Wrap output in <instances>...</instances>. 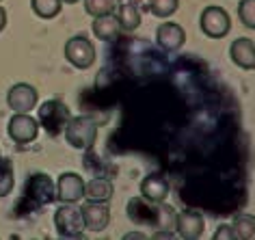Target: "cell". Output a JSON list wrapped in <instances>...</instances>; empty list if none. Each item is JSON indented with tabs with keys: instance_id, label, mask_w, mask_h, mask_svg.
Instances as JSON below:
<instances>
[{
	"instance_id": "obj_1",
	"label": "cell",
	"mask_w": 255,
	"mask_h": 240,
	"mask_svg": "<svg viewBox=\"0 0 255 240\" xmlns=\"http://www.w3.org/2000/svg\"><path fill=\"white\" fill-rule=\"evenodd\" d=\"M128 219L136 225H149L154 230H173L177 212L164 201H151L141 197H132L128 201Z\"/></svg>"
},
{
	"instance_id": "obj_2",
	"label": "cell",
	"mask_w": 255,
	"mask_h": 240,
	"mask_svg": "<svg viewBox=\"0 0 255 240\" xmlns=\"http://www.w3.org/2000/svg\"><path fill=\"white\" fill-rule=\"evenodd\" d=\"M65 141L74 149H91L98 138V121L89 115L72 117L65 125Z\"/></svg>"
},
{
	"instance_id": "obj_3",
	"label": "cell",
	"mask_w": 255,
	"mask_h": 240,
	"mask_svg": "<svg viewBox=\"0 0 255 240\" xmlns=\"http://www.w3.org/2000/svg\"><path fill=\"white\" fill-rule=\"evenodd\" d=\"M69 119H72V113L63 104V100H48L39 106V125L50 136L63 134Z\"/></svg>"
},
{
	"instance_id": "obj_4",
	"label": "cell",
	"mask_w": 255,
	"mask_h": 240,
	"mask_svg": "<svg viewBox=\"0 0 255 240\" xmlns=\"http://www.w3.org/2000/svg\"><path fill=\"white\" fill-rule=\"evenodd\" d=\"M33 208L48 206L56 199V186L46 173H33L24 184V197Z\"/></svg>"
},
{
	"instance_id": "obj_5",
	"label": "cell",
	"mask_w": 255,
	"mask_h": 240,
	"mask_svg": "<svg viewBox=\"0 0 255 240\" xmlns=\"http://www.w3.org/2000/svg\"><path fill=\"white\" fill-rule=\"evenodd\" d=\"M199 26H201V33L210 37V39H223L232 30V17L219 4H210V7L201 11Z\"/></svg>"
},
{
	"instance_id": "obj_6",
	"label": "cell",
	"mask_w": 255,
	"mask_h": 240,
	"mask_svg": "<svg viewBox=\"0 0 255 240\" xmlns=\"http://www.w3.org/2000/svg\"><path fill=\"white\" fill-rule=\"evenodd\" d=\"M65 59L76 69H89L95 63V46L85 35L69 37L65 41Z\"/></svg>"
},
{
	"instance_id": "obj_7",
	"label": "cell",
	"mask_w": 255,
	"mask_h": 240,
	"mask_svg": "<svg viewBox=\"0 0 255 240\" xmlns=\"http://www.w3.org/2000/svg\"><path fill=\"white\" fill-rule=\"evenodd\" d=\"M54 225L59 236L63 238H78L85 232V219H82L80 208L74 204H63L59 210L54 212Z\"/></svg>"
},
{
	"instance_id": "obj_8",
	"label": "cell",
	"mask_w": 255,
	"mask_h": 240,
	"mask_svg": "<svg viewBox=\"0 0 255 240\" xmlns=\"http://www.w3.org/2000/svg\"><path fill=\"white\" fill-rule=\"evenodd\" d=\"M7 134L11 136V141L17 145H28L39 134V121H35L28 113H15V115L9 119Z\"/></svg>"
},
{
	"instance_id": "obj_9",
	"label": "cell",
	"mask_w": 255,
	"mask_h": 240,
	"mask_svg": "<svg viewBox=\"0 0 255 240\" xmlns=\"http://www.w3.org/2000/svg\"><path fill=\"white\" fill-rule=\"evenodd\" d=\"M82 219H85V230L89 232H104L108 223H111V208H108L106 201H95L89 199L80 206Z\"/></svg>"
},
{
	"instance_id": "obj_10",
	"label": "cell",
	"mask_w": 255,
	"mask_h": 240,
	"mask_svg": "<svg viewBox=\"0 0 255 240\" xmlns=\"http://www.w3.org/2000/svg\"><path fill=\"white\" fill-rule=\"evenodd\" d=\"M37 102H39V93L28 83H17L7 93V104L13 113H30Z\"/></svg>"
},
{
	"instance_id": "obj_11",
	"label": "cell",
	"mask_w": 255,
	"mask_h": 240,
	"mask_svg": "<svg viewBox=\"0 0 255 240\" xmlns=\"http://www.w3.org/2000/svg\"><path fill=\"white\" fill-rule=\"evenodd\" d=\"M206 232V221L199 210H182L175 219V234L184 240H197Z\"/></svg>"
},
{
	"instance_id": "obj_12",
	"label": "cell",
	"mask_w": 255,
	"mask_h": 240,
	"mask_svg": "<svg viewBox=\"0 0 255 240\" xmlns=\"http://www.w3.org/2000/svg\"><path fill=\"white\" fill-rule=\"evenodd\" d=\"M85 197V180L78 173H63L56 182V199L61 204H78Z\"/></svg>"
},
{
	"instance_id": "obj_13",
	"label": "cell",
	"mask_w": 255,
	"mask_h": 240,
	"mask_svg": "<svg viewBox=\"0 0 255 240\" xmlns=\"http://www.w3.org/2000/svg\"><path fill=\"white\" fill-rule=\"evenodd\" d=\"M184 41H186V33L177 22H162L156 28V43L164 52H177Z\"/></svg>"
},
{
	"instance_id": "obj_14",
	"label": "cell",
	"mask_w": 255,
	"mask_h": 240,
	"mask_svg": "<svg viewBox=\"0 0 255 240\" xmlns=\"http://www.w3.org/2000/svg\"><path fill=\"white\" fill-rule=\"evenodd\" d=\"M229 56L240 69H247V72L255 69V43L249 37H238L229 46Z\"/></svg>"
},
{
	"instance_id": "obj_15",
	"label": "cell",
	"mask_w": 255,
	"mask_h": 240,
	"mask_svg": "<svg viewBox=\"0 0 255 240\" xmlns=\"http://www.w3.org/2000/svg\"><path fill=\"white\" fill-rule=\"evenodd\" d=\"M169 180L164 178V175H147V178H143L141 182V195L145 199H151V201H164L169 195Z\"/></svg>"
},
{
	"instance_id": "obj_16",
	"label": "cell",
	"mask_w": 255,
	"mask_h": 240,
	"mask_svg": "<svg viewBox=\"0 0 255 240\" xmlns=\"http://www.w3.org/2000/svg\"><path fill=\"white\" fill-rule=\"evenodd\" d=\"M91 30H93V35L102 41H113L121 35V26H119V20H117L115 13L95 17L93 24H91Z\"/></svg>"
},
{
	"instance_id": "obj_17",
	"label": "cell",
	"mask_w": 255,
	"mask_h": 240,
	"mask_svg": "<svg viewBox=\"0 0 255 240\" xmlns=\"http://www.w3.org/2000/svg\"><path fill=\"white\" fill-rule=\"evenodd\" d=\"M117 20H119V26L121 30H136L141 26V9H138L136 2H117Z\"/></svg>"
},
{
	"instance_id": "obj_18",
	"label": "cell",
	"mask_w": 255,
	"mask_h": 240,
	"mask_svg": "<svg viewBox=\"0 0 255 240\" xmlns=\"http://www.w3.org/2000/svg\"><path fill=\"white\" fill-rule=\"evenodd\" d=\"M115 193L113 182L108 178H93L89 184H85V197L87 199H95V201H111Z\"/></svg>"
},
{
	"instance_id": "obj_19",
	"label": "cell",
	"mask_w": 255,
	"mask_h": 240,
	"mask_svg": "<svg viewBox=\"0 0 255 240\" xmlns=\"http://www.w3.org/2000/svg\"><path fill=\"white\" fill-rule=\"evenodd\" d=\"M234 232L240 240H255V217L247 212H240L234 217Z\"/></svg>"
},
{
	"instance_id": "obj_20",
	"label": "cell",
	"mask_w": 255,
	"mask_h": 240,
	"mask_svg": "<svg viewBox=\"0 0 255 240\" xmlns=\"http://www.w3.org/2000/svg\"><path fill=\"white\" fill-rule=\"evenodd\" d=\"M61 7H63L61 0H30V9L35 11L37 17H43V20L56 17L61 13Z\"/></svg>"
},
{
	"instance_id": "obj_21",
	"label": "cell",
	"mask_w": 255,
	"mask_h": 240,
	"mask_svg": "<svg viewBox=\"0 0 255 240\" xmlns=\"http://www.w3.org/2000/svg\"><path fill=\"white\" fill-rule=\"evenodd\" d=\"M145 9L156 17H171L180 9V0H147Z\"/></svg>"
},
{
	"instance_id": "obj_22",
	"label": "cell",
	"mask_w": 255,
	"mask_h": 240,
	"mask_svg": "<svg viewBox=\"0 0 255 240\" xmlns=\"http://www.w3.org/2000/svg\"><path fill=\"white\" fill-rule=\"evenodd\" d=\"M13 162L11 158H0V197H7L13 191Z\"/></svg>"
},
{
	"instance_id": "obj_23",
	"label": "cell",
	"mask_w": 255,
	"mask_h": 240,
	"mask_svg": "<svg viewBox=\"0 0 255 240\" xmlns=\"http://www.w3.org/2000/svg\"><path fill=\"white\" fill-rule=\"evenodd\" d=\"M85 9H87V13L93 17L108 15V13H115L117 0H85Z\"/></svg>"
},
{
	"instance_id": "obj_24",
	"label": "cell",
	"mask_w": 255,
	"mask_h": 240,
	"mask_svg": "<svg viewBox=\"0 0 255 240\" xmlns=\"http://www.w3.org/2000/svg\"><path fill=\"white\" fill-rule=\"evenodd\" d=\"M238 20L247 28L255 30V0H240L238 2Z\"/></svg>"
},
{
	"instance_id": "obj_25",
	"label": "cell",
	"mask_w": 255,
	"mask_h": 240,
	"mask_svg": "<svg viewBox=\"0 0 255 240\" xmlns=\"http://www.w3.org/2000/svg\"><path fill=\"white\" fill-rule=\"evenodd\" d=\"M214 240H236V232L232 225H219V230L214 232Z\"/></svg>"
},
{
	"instance_id": "obj_26",
	"label": "cell",
	"mask_w": 255,
	"mask_h": 240,
	"mask_svg": "<svg viewBox=\"0 0 255 240\" xmlns=\"http://www.w3.org/2000/svg\"><path fill=\"white\" fill-rule=\"evenodd\" d=\"M4 26H7V11L0 4V30H4Z\"/></svg>"
},
{
	"instance_id": "obj_27",
	"label": "cell",
	"mask_w": 255,
	"mask_h": 240,
	"mask_svg": "<svg viewBox=\"0 0 255 240\" xmlns=\"http://www.w3.org/2000/svg\"><path fill=\"white\" fill-rule=\"evenodd\" d=\"M132 238H147L145 234L141 232H130V234H126V240H132Z\"/></svg>"
},
{
	"instance_id": "obj_28",
	"label": "cell",
	"mask_w": 255,
	"mask_h": 240,
	"mask_svg": "<svg viewBox=\"0 0 255 240\" xmlns=\"http://www.w3.org/2000/svg\"><path fill=\"white\" fill-rule=\"evenodd\" d=\"M61 2H65V4H76V2H80V0H61Z\"/></svg>"
},
{
	"instance_id": "obj_29",
	"label": "cell",
	"mask_w": 255,
	"mask_h": 240,
	"mask_svg": "<svg viewBox=\"0 0 255 240\" xmlns=\"http://www.w3.org/2000/svg\"><path fill=\"white\" fill-rule=\"evenodd\" d=\"M117 2H138V0H117Z\"/></svg>"
}]
</instances>
